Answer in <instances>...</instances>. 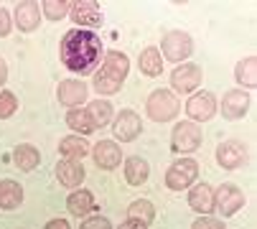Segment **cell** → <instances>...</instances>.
Segmentation results:
<instances>
[{
    "label": "cell",
    "mask_w": 257,
    "mask_h": 229,
    "mask_svg": "<svg viewBox=\"0 0 257 229\" xmlns=\"http://www.w3.org/2000/svg\"><path fill=\"white\" fill-rule=\"evenodd\" d=\"M59 56L61 64L71 71V74H92L99 61H102V41L94 31H84V28H71L64 33L61 44H59Z\"/></svg>",
    "instance_id": "6da1fadb"
},
{
    "label": "cell",
    "mask_w": 257,
    "mask_h": 229,
    "mask_svg": "<svg viewBox=\"0 0 257 229\" xmlns=\"http://www.w3.org/2000/svg\"><path fill=\"white\" fill-rule=\"evenodd\" d=\"M181 112V102L171 89H156L145 99V114L153 123H168Z\"/></svg>",
    "instance_id": "7a4b0ae2"
},
{
    "label": "cell",
    "mask_w": 257,
    "mask_h": 229,
    "mask_svg": "<svg viewBox=\"0 0 257 229\" xmlns=\"http://www.w3.org/2000/svg\"><path fill=\"white\" fill-rule=\"evenodd\" d=\"M161 56L163 61H173V64H186V59L191 56L194 51V38L186 33V31H171L163 36V41H161Z\"/></svg>",
    "instance_id": "3957f363"
},
{
    "label": "cell",
    "mask_w": 257,
    "mask_h": 229,
    "mask_svg": "<svg viewBox=\"0 0 257 229\" xmlns=\"http://www.w3.org/2000/svg\"><path fill=\"white\" fill-rule=\"evenodd\" d=\"M199 178V163L194 158H181L173 161L171 168L166 171V186L171 191H183V188H191L194 181Z\"/></svg>",
    "instance_id": "277c9868"
},
{
    "label": "cell",
    "mask_w": 257,
    "mask_h": 229,
    "mask_svg": "<svg viewBox=\"0 0 257 229\" xmlns=\"http://www.w3.org/2000/svg\"><path fill=\"white\" fill-rule=\"evenodd\" d=\"M201 145V128L191 120H181L176 123L173 133H171V148L176 153H194Z\"/></svg>",
    "instance_id": "5b68a950"
},
{
    "label": "cell",
    "mask_w": 257,
    "mask_h": 229,
    "mask_svg": "<svg viewBox=\"0 0 257 229\" xmlns=\"http://www.w3.org/2000/svg\"><path fill=\"white\" fill-rule=\"evenodd\" d=\"M199 84H201V66H196L191 61L178 64L171 71V87L178 94H191V92L199 89Z\"/></svg>",
    "instance_id": "8992f818"
},
{
    "label": "cell",
    "mask_w": 257,
    "mask_h": 229,
    "mask_svg": "<svg viewBox=\"0 0 257 229\" xmlns=\"http://www.w3.org/2000/svg\"><path fill=\"white\" fill-rule=\"evenodd\" d=\"M112 133L117 140L122 143H133L140 138L143 133V120L135 109H120L115 118H112Z\"/></svg>",
    "instance_id": "52a82bcc"
},
{
    "label": "cell",
    "mask_w": 257,
    "mask_h": 229,
    "mask_svg": "<svg viewBox=\"0 0 257 229\" xmlns=\"http://www.w3.org/2000/svg\"><path fill=\"white\" fill-rule=\"evenodd\" d=\"M69 18L77 23V28L92 31V28L102 26V8L97 0H79V3H71Z\"/></svg>",
    "instance_id": "ba28073f"
},
{
    "label": "cell",
    "mask_w": 257,
    "mask_h": 229,
    "mask_svg": "<svg viewBox=\"0 0 257 229\" xmlns=\"http://www.w3.org/2000/svg\"><path fill=\"white\" fill-rule=\"evenodd\" d=\"M216 109H219V104H216V97L211 92H196L186 102V114H189V120L196 123V125L211 120L216 114Z\"/></svg>",
    "instance_id": "9c48e42d"
},
{
    "label": "cell",
    "mask_w": 257,
    "mask_h": 229,
    "mask_svg": "<svg viewBox=\"0 0 257 229\" xmlns=\"http://www.w3.org/2000/svg\"><path fill=\"white\" fill-rule=\"evenodd\" d=\"M242 206H244V194L234 183H222L214 191V209H219L224 216L237 214Z\"/></svg>",
    "instance_id": "30bf717a"
},
{
    "label": "cell",
    "mask_w": 257,
    "mask_h": 229,
    "mask_svg": "<svg viewBox=\"0 0 257 229\" xmlns=\"http://www.w3.org/2000/svg\"><path fill=\"white\" fill-rule=\"evenodd\" d=\"M216 163L222 168H227V171H234V168L244 166L247 163V148L239 140H224L216 148Z\"/></svg>",
    "instance_id": "8fae6325"
},
{
    "label": "cell",
    "mask_w": 257,
    "mask_h": 229,
    "mask_svg": "<svg viewBox=\"0 0 257 229\" xmlns=\"http://www.w3.org/2000/svg\"><path fill=\"white\" fill-rule=\"evenodd\" d=\"M92 158L97 163V168L102 171H112L122 163V150L115 140H99L94 148H92Z\"/></svg>",
    "instance_id": "7c38bea8"
},
{
    "label": "cell",
    "mask_w": 257,
    "mask_h": 229,
    "mask_svg": "<svg viewBox=\"0 0 257 229\" xmlns=\"http://www.w3.org/2000/svg\"><path fill=\"white\" fill-rule=\"evenodd\" d=\"M219 109H222L224 120H239L249 109V94L244 89H229V92H224V99L219 104Z\"/></svg>",
    "instance_id": "4fadbf2b"
},
{
    "label": "cell",
    "mask_w": 257,
    "mask_h": 229,
    "mask_svg": "<svg viewBox=\"0 0 257 229\" xmlns=\"http://www.w3.org/2000/svg\"><path fill=\"white\" fill-rule=\"evenodd\" d=\"M13 21H16L18 31H23V33L36 31V28H39V23H41V6L36 3V0H23V3L16 6Z\"/></svg>",
    "instance_id": "5bb4252c"
},
{
    "label": "cell",
    "mask_w": 257,
    "mask_h": 229,
    "mask_svg": "<svg viewBox=\"0 0 257 229\" xmlns=\"http://www.w3.org/2000/svg\"><path fill=\"white\" fill-rule=\"evenodd\" d=\"M56 97L61 104H66L69 109L74 107H82L84 99H87V84L82 79H64L59 87H56Z\"/></svg>",
    "instance_id": "9a60e30c"
},
{
    "label": "cell",
    "mask_w": 257,
    "mask_h": 229,
    "mask_svg": "<svg viewBox=\"0 0 257 229\" xmlns=\"http://www.w3.org/2000/svg\"><path fill=\"white\" fill-rule=\"evenodd\" d=\"M66 209L71 216H77V219H87L94 209H97V201L92 196V191L87 188H77V191H71L69 199H66Z\"/></svg>",
    "instance_id": "2e32d148"
},
{
    "label": "cell",
    "mask_w": 257,
    "mask_h": 229,
    "mask_svg": "<svg viewBox=\"0 0 257 229\" xmlns=\"http://www.w3.org/2000/svg\"><path fill=\"white\" fill-rule=\"evenodd\" d=\"M189 206L201 216H209L214 211V188L209 183H194L189 191Z\"/></svg>",
    "instance_id": "e0dca14e"
},
{
    "label": "cell",
    "mask_w": 257,
    "mask_h": 229,
    "mask_svg": "<svg viewBox=\"0 0 257 229\" xmlns=\"http://www.w3.org/2000/svg\"><path fill=\"white\" fill-rule=\"evenodd\" d=\"M84 176H87V171H84V166H82L79 161H69V158H64V161L56 163V178H59L61 186H66V188H77V186H82Z\"/></svg>",
    "instance_id": "ac0fdd59"
},
{
    "label": "cell",
    "mask_w": 257,
    "mask_h": 229,
    "mask_svg": "<svg viewBox=\"0 0 257 229\" xmlns=\"http://www.w3.org/2000/svg\"><path fill=\"white\" fill-rule=\"evenodd\" d=\"M122 76H117V74H112L109 69H97L94 71V79H92V87L97 89V94L99 97H107V94H117L120 89H122Z\"/></svg>",
    "instance_id": "d6986e66"
},
{
    "label": "cell",
    "mask_w": 257,
    "mask_h": 229,
    "mask_svg": "<svg viewBox=\"0 0 257 229\" xmlns=\"http://www.w3.org/2000/svg\"><path fill=\"white\" fill-rule=\"evenodd\" d=\"M151 176V163L140 158V156H130L125 158V181L130 186H143Z\"/></svg>",
    "instance_id": "ffe728a7"
},
{
    "label": "cell",
    "mask_w": 257,
    "mask_h": 229,
    "mask_svg": "<svg viewBox=\"0 0 257 229\" xmlns=\"http://www.w3.org/2000/svg\"><path fill=\"white\" fill-rule=\"evenodd\" d=\"M59 153L69 161H82L89 153V143L82 135H66L59 140Z\"/></svg>",
    "instance_id": "44dd1931"
},
{
    "label": "cell",
    "mask_w": 257,
    "mask_h": 229,
    "mask_svg": "<svg viewBox=\"0 0 257 229\" xmlns=\"http://www.w3.org/2000/svg\"><path fill=\"white\" fill-rule=\"evenodd\" d=\"M66 125L74 130V135H82V138L97 130L94 123H92V118H89V112H87V107H74V109H69V112H66Z\"/></svg>",
    "instance_id": "7402d4cb"
},
{
    "label": "cell",
    "mask_w": 257,
    "mask_h": 229,
    "mask_svg": "<svg viewBox=\"0 0 257 229\" xmlns=\"http://www.w3.org/2000/svg\"><path fill=\"white\" fill-rule=\"evenodd\" d=\"M23 204V188L21 183L11 181V178H3L0 181V209H18Z\"/></svg>",
    "instance_id": "603a6c76"
},
{
    "label": "cell",
    "mask_w": 257,
    "mask_h": 229,
    "mask_svg": "<svg viewBox=\"0 0 257 229\" xmlns=\"http://www.w3.org/2000/svg\"><path fill=\"white\" fill-rule=\"evenodd\" d=\"M13 163H16V168H21V171H33L36 166L41 163V153L36 150L33 145H28V143H21V145H16V150H13Z\"/></svg>",
    "instance_id": "cb8c5ba5"
},
{
    "label": "cell",
    "mask_w": 257,
    "mask_h": 229,
    "mask_svg": "<svg viewBox=\"0 0 257 229\" xmlns=\"http://www.w3.org/2000/svg\"><path fill=\"white\" fill-rule=\"evenodd\" d=\"M138 64H140V71H143L145 76H161V74H163V56H161V51H158L156 46L143 49Z\"/></svg>",
    "instance_id": "d4e9b609"
},
{
    "label": "cell",
    "mask_w": 257,
    "mask_h": 229,
    "mask_svg": "<svg viewBox=\"0 0 257 229\" xmlns=\"http://www.w3.org/2000/svg\"><path fill=\"white\" fill-rule=\"evenodd\" d=\"M234 79H237V84H242L247 89L257 87V56H247L234 66Z\"/></svg>",
    "instance_id": "484cf974"
},
{
    "label": "cell",
    "mask_w": 257,
    "mask_h": 229,
    "mask_svg": "<svg viewBox=\"0 0 257 229\" xmlns=\"http://www.w3.org/2000/svg\"><path fill=\"white\" fill-rule=\"evenodd\" d=\"M87 112H89V118H92V123H94L97 130L99 128H107L109 123H112V118H115L112 104H109L107 99H92L87 104Z\"/></svg>",
    "instance_id": "4316f807"
},
{
    "label": "cell",
    "mask_w": 257,
    "mask_h": 229,
    "mask_svg": "<svg viewBox=\"0 0 257 229\" xmlns=\"http://www.w3.org/2000/svg\"><path fill=\"white\" fill-rule=\"evenodd\" d=\"M127 219L151 226V221L156 219V206H153L148 199H138V201H133V204L127 206Z\"/></svg>",
    "instance_id": "83f0119b"
},
{
    "label": "cell",
    "mask_w": 257,
    "mask_h": 229,
    "mask_svg": "<svg viewBox=\"0 0 257 229\" xmlns=\"http://www.w3.org/2000/svg\"><path fill=\"white\" fill-rule=\"evenodd\" d=\"M102 66L104 69H109L112 74H117V76H127V71H130V59L122 54V51H107L104 56H102Z\"/></svg>",
    "instance_id": "f1b7e54d"
},
{
    "label": "cell",
    "mask_w": 257,
    "mask_h": 229,
    "mask_svg": "<svg viewBox=\"0 0 257 229\" xmlns=\"http://www.w3.org/2000/svg\"><path fill=\"white\" fill-rule=\"evenodd\" d=\"M69 8H71V3H66V0H44V3H41V11H44V16L49 21L66 18L69 16Z\"/></svg>",
    "instance_id": "f546056e"
},
{
    "label": "cell",
    "mask_w": 257,
    "mask_h": 229,
    "mask_svg": "<svg viewBox=\"0 0 257 229\" xmlns=\"http://www.w3.org/2000/svg\"><path fill=\"white\" fill-rule=\"evenodd\" d=\"M16 109H18V99H16V94L8 92V89H0V120L13 118Z\"/></svg>",
    "instance_id": "4dcf8cb0"
},
{
    "label": "cell",
    "mask_w": 257,
    "mask_h": 229,
    "mask_svg": "<svg viewBox=\"0 0 257 229\" xmlns=\"http://www.w3.org/2000/svg\"><path fill=\"white\" fill-rule=\"evenodd\" d=\"M79 229H112V221L107 216H87V219H82Z\"/></svg>",
    "instance_id": "1f68e13d"
},
{
    "label": "cell",
    "mask_w": 257,
    "mask_h": 229,
    "mask_svg": "<svg viewBox=\"0 0 257 229\" xmlns=\"http://www.w3.org/2000/svg\"><path fill=\"white\" fill-rule=\"evenodd\" d=\"M191 229H227V224L219 221V219H214V216H199V219L191 224Z\"/></svg>",
    "instance_id": "d6a6232c"
},
{
    "label": "cell",
    "mask_w": 257,
    "mask_h": 229,
    "mask_svg": "<svg viewBox=\"0 0 257 229\" xmlns=\"http://www.w3.org/2000/svg\"><path fill=\"white\" fill-rule=\"evenodd\" d=\"M11 28H13V16L0 6V38H6L11 33Z\"/></svg>",
    "instance_id": "836d02e7"
},
{
    "label": "cell",
    "mask_w": 257,
    "mask_h": 229,
    "mask_svg": "<svg viewBox=\"0 0 257 229\" xmlns=\"http://www.w3.org/2000/svg\"><path fill=\"white\" fill-rule=\"evenodd\" d=\"M46 229H71V226L66 219H51V221H46Z\"/></svg>",
    "instance_id": "e575fe53"
},
{
    "label": "cell",
    "mask_w": 257,
    "mask_h": 229,
    "mask_svg": "<svg viewBox=\"0 0 257 229\" xmlns=\"http://www.w3.org/2000/svg\"><path fill=\"white\" fill-rule=\"evenodd\" d=\"M117 229H148L145 224H140V221H133V219H127V221H122Z\"/></svg>",
    "instance_id": "d590c367"
},
{
    "label": "cell",
    "mask_w": 257,
    "mask_h": 229,
    "mask_svg": "<svg viewBox=\"0 0 257 229\" xmlns=\"http://www.w3.org/2000/svg\"><path fill=\"white\" fill-rule=\"evenodd\" d=\"M6 79H8V64H6V59H0V87L6 84Z\"/></svg>",
    "instance_id": "8d00e7d4"
}]
</instances>
